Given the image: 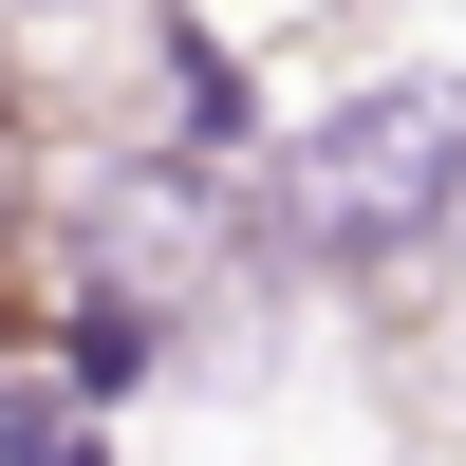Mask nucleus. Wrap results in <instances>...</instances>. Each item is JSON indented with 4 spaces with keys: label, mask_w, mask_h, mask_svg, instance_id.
Instances as JSON below:
<instances>
[{
    "label": "nucleus",
    "mask_w": 466,
    "mask_h": 466,
    "mask_svg": "<svg viewBox=\"0 0 466 466\" xmlns=\"http://www.w3.org/2000/svg\"><path fill=\"white\" fill-rule=\"evenodd\" d=\"M448 187H466V112H448V75H392V94H355V112H318V131L280 149V224L318 261H410L448 224Z\"/></svg>",
    "instance_id": "f257e3e1"
},
{
    "label": "nucleus",
    "mask_w": 466,
    "mask_h": 466,
    "mask_svg": "<svg viewBox=\"0 0 466 466\" xmlns=\"http://www.w3.org/2000/svg\"><path fill=\"white\" fill-rule=\"evenodd\" d=\"M149 355H168V318H149L131 280H94V299H75V318H56V392H75V410H112V392H131Z\"/></svg>",
    "instance_id": "f03ea898"
},
{
    "label": "nucleus",
    "mask_w": 466,
    "mask_h": 466,
    "mask_svg": "<svg viewBox=\"0 0 466 466\" xmlns=\"http://www.w3.org/2000/svg\"><path fill=\"white\" fill-rule=\"evenodd\" d=\"M0 466H112V430L56 392V373H19V355H0Z\"/></svg>",
    "instance_id": "7ed1b4c3"
},
{
    "label": "nucleus",
    "mask_w": 466,
    "mask_h": 466,
    "mask_svg": "<svg viewBox=\"0 0 466 466\" xmlns=\"http://www.w3.org/2000/svg\"><path fill=\"white\" fill-rule=\"evenodd\" d=\"M168 112H187V131H243V75H224L206 37H187V56H168Z\"/></svg>",
    "instance_id": "20e7f679"
},
{
    "label": "nucleus",
    "mask_w": 466,
    "mask_h": 466,
    "mask_svg": "<svg viewBox=\"0 0 466 466\" xmlns=\"http://www.w3.org/2000/svg\"><path fill=\"white\" fill-rule=\"evenodd\" d=\"M0 19H19V0H0Z\"/></svg>",
    "instance_id": "39448f33"
}]
</instances>
